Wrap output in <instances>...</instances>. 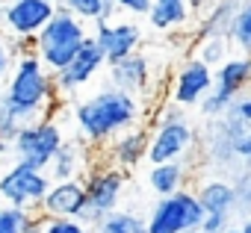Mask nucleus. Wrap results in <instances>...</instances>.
<instances>
[{"label":"nucleus","instance_id":"obj_23","mask_svg":"<svg viewBox=\"0 0 251 233\" xmlns=\"http://www.w3.org/2000/svg\"><path fill=\"white\" fill-rule=\"evenodd\" d=\"M242 0H213L195 21V42L204 36H227V27Z\"/></svg>","mask_w":251,"mask_h":233},{"label":"nucleus","instance_id":"obj_24","mask_svg":"<svg viewBox=\"0 0 251 233\" xmlns=\"http://www.w3.org/2000/svg\"><path fill=\"white\" fill-rule=\"evenodd\" d=\"M65 3L80 21L86 24H98V21H112L118 15V3L115 0H59Z\"/></svg>","mask_w":251,"mask_h":233},{"label":"nucleus","instance_id":"obj_4","mask_svg":"<svg viewBox=\"0 0 251 233\" xmlns=\"http://www.w3.org/2000/svg\"><path fill=\"white\" fill-rule=\"evenodd\" d=\"M204 215L207 212H204L195 189L186 186L175 195L157 198L145 224H148V233H186V230H198L204 224Z\"/></svg>","mask_w":251,"mask_h":233},{"label":"nucleus","instance_id":"obj_44","mask_svg":"<svg viewBox=\"0 0 251 233\" xmlns=\"http://www.w3.org/2000/svg\"><path fill=\"white\" fill-rule=\"evenodd\" d=\"M53 3H59V0H53Z\"/></svg>","mask_w":251,"mask_h":233},{"label":"nucleus","instance_id":"obj_28","mask_svg":"<svg viewBox=\"0 0 251 233\" xmlns=\"http://www.w3.org/2000/svg\"><path fill=\"white\" fill-rule=\"evenodd\" d=\"M233 195H236V212L251 218V165H242L236 174H230Z\"/></svg>","mask_w":251,"mask_h":233},{"label":"nucleus","instance_id":"obj_27","mask_svg":"<svg viewBox=\"0 0 251 233\" xmlns=\"http://www.w3.org/2000/svg\"><path fill=\"white\" fill-rule=\"evenodd\" d=\"M230 50H233V45L227 42V36H204L195 42V56L210 68H219L222 62H227Z\"/></svg>","mask_w":251,"mask_h":233},{"label":"nucleus","instance_id":"obj_43","mask_svg":"<svg viewBox=\"0 0 251 233\" xmlns=\"http://www.w3.org/2000/svg\"><path fill=\"white\" fill-rule=\"evenodd\" d=\"M0 12H3V0H0Z\"/></svg>","mask_w":251,"mask_h":233},{"label":"nucleus","instance_id":"obj_16","mask_svg":"<svg viewBox=\"0 0 251 233\" xmlns=\"http://www.w3.org/2000/svg\"><path fill=\"white\" fill-rule=\"evenodd\" d=\"M98 160V151L92 145H83V139H65L59 145V151L53 154L50 165H48V174L50 180H74V177H83L92 163Z\"/></svg>","mask_w":251,"mask_h":233},{"label":"nucleus","instance_id":"obj_10","mask_svg":"<svg viewBox=\"0 0 251 233\" xmlns=\"http://www.w3.org/2000/svg\"><path fill=\"white\" fill-rule=\"evenodd\" d=\"M53 0H3L0 12V30L6 36H39V30L53 18Z\"/></svg>","mask_w":251,"mask_h":233},{"label":"nucleus","instance_id":"obj_19","mask_svg":"<svg viewBox=\"0 0 251 233\" xmlns=\"http://www.w3.org/2000/svg\"><path fill=\"white\" fill-rule=\"evenodd\" d=\"M216 121L222 124V130L227 133V139L236 145V154H239V148L251 139V92H242L239 97H233L230 106Z\"/></svg>","mask_w":251,"mask_h":233},{"label":"nucleus","instance_id":"obj_42","mask_svg":"<svg viewBox=\"0 0 251 233\" xmlns=\"http://www.w3.org/2000/svg\"><path fill=\"white\" fill-rule=\"evenodd\" d=\"M0 103H3V89H0Z\"/></svg>","mask_w":251,"mask_h":233},{"label":"nucleus","instance_id":"obj_9","mask_svg":"<svg viewBox=\"0 0 251 233\" xmlns=\"http://www.w3.org/2000/svg\"><path fill=\"white\" fill-rule=\"evenodd\" d=\"M124 183H127V171L109 165V163L98 154V160L92 163V168L83 174L89 210H95L98 215H106V212L118 210L121 195H124Z\"/></svg>","mask_w":251,"mask_h":233},{"label":"nucleus","instance_id":"obj_33","mask_svg":"<svg viewBox=\"0 0 251 233\" xmlns=\"http://www.w3.org/2000/svg\"><path fill=\"white\" fill-rule=\"evenodd\" d=\"M12 65H15V56H12V42H9V36H6L3 30H0V80H6V77H9Z\"/></svg>","mask_w":251,"mask_h":233},{"label":"nucleus","instance_id":"obj_32","mask_svg":"<svg viewBox=\"0 0 251 233\" xmlns=\"http://www.w3.org/2000/svg\"><path fill=\"white\" fill-rule=\"evenodd\" d=\"M24 124H21V118L9 109V106H3L0 103V136H3L6 142H12L15 136H18V130H21Z\"/></svg>","mask_w":251,"mask_h":233},{"label":"nucleus","instance_id":"obj_11","mask_svg":"<svg viewBox=\"0 0 251 233\" xmlns=\"http://www.w3.org/2000/svg\"><path fill=\"white\" fill-rule=\"evenodd\" d=\"M92 39L98 42L106 65L130 56L142 47V27L130 18H112V21H98L92 30Z\"/></svg>","mask_w":251,"mask_h":233},{"label":"nucleus","instance_id":"obj_40","mask_svg":"<svg viewBox=\"0 0 251 233\" xmlns=\"http://www.w3.org/2000/svg\"><path fill=\"white\" fill-rule=\"evenodd\" d=\"M225 233H245V230H242V227H227Z\"/></svg>","mask_w":251,"mask_h":233},{"label":"nucleus","instance_id":"obj_25","mask_svg":"<svg viewBox=\"0 0 251 233\" xmlns=\"http://www.w3.org/2000/svg\"><path fill=\"white\" fill-rule=\"evenodd\" d=\"M92 233H148V224L142 215L136 212H124V210H112L106 212L95 227Z\"/></svg>","mask_w":251,"mask_h":233},{"label":"nucleus","instance_id":"obj_31","mask_svg":"<svg viewBox=\"0 0 251 233\" xmlns=\"http://www.w3.org/2000/svg\"><path fill=\"white\" fill-rule=\"evenodd\" d=\"M45 233H92L80 218H45Z\"/></svg>","mask_w":251,"mask_h":233},{"label":"nucleus","instance_id":"obj_8","mask_svg":"<svg viewBox=\"0 0 251 233\" xmlns=\"http://www.w3.org/2000/svg\"><path fill=\"white\" fill-rule=\"evenodd\" d=\"M198 133L189 121H175V124H154L151 127V142H148V163H175L183 160L192 168V160L198 157L195 151Z\"/></svg>","mask_w":251,"mask_h":233},{"label":"nucleus","instance_id":"obj_1","mask_svg":"<svg viewBox=\"0 0 251 233\" xmlns=\"http://www.w3.org/2000/svg\"><path fill=\"white\" fill-rule=\"evenodd\" d=\"M71 118H74L77 136L100 154L118 133L145 124V103L139 94L115 89L109 83L95 94L77 100L71 106Z\"/></svg>","mask_w":251,"mask_h":233},{"label":"nucleus","instance_id":"obj_2","mask_svg":"<svg viewBox=\"0 0 251 233\" xmlns=\"http://www.w3.org/2000/svg\"><path fill=\"white\" fill-rule=\"evenodd\" d=\"M3 106H9L21 124H30L42 115H56L59 109V92L53 83V71L36 56H21L15 59L6 89H3Z\"/></svg>","mask_w":251,"mask_h":233},{"label":"nucleus","instance_id":"obj_29","mask_svg":"<svg viewBox=\"0 0 251 233\" xmlns=\"http://www.w3.org/2000/svg\"><path fill=\"white\" fill-rule=\"evenodd\" d=\"M33 210L24 207H9V204H0V233H21L24 221Z\"/></svg>","mask_w":251,"mask_h":233},{"label":"nucleus","instance_id":"obj_41","mask_svg":"<svg viewBox=\"0 0 251 233\" xmlns=\"http://www.w3.org/2000/svg\"><path fill=\"white\" fill-rule=\"evenodd\" d=\"M186 233H204V230H201V227H198V230H186Z\"/></svg>","mask_w":251,"mask_h":233},{"label":"nucleus","instance_id":"obj_26","mask_svg":"<svg viewBox=\"0 0 251 233\" xmlns=\"http://www.w3.org/2000/svg\"><path fill=\"white\" fill-rule=\"evenodd\" d=\"M227 42H230L239 53L251 56V0H242V3H239L233 21H230V27H227Z\"/></svg>","mask_w":251,"mask_h":233},{"label":"nucleus","instance_id":"obj_5","mask_svg":"<svg viewBox=\"0 0 251 233\" xmlns=\"http://www.w3.org/2000/svg\"><path fill=\"white\" fill-rule=\"evenodd\" d=\"M248 89H251V56H245V53L227 56V62L213 68V89L198 103L201 115L204 118H219V115L230 106V100L239 97Z\"/></svg>","mask_w":251,"mask_h":233},{"label":"nucleus","instance_id":"obj_6","mask_svg":"<svg viewBox=\"0 0 251 233\" xmlns=\"http://www.w3.org/2000/svg\"><path fill=\"white\" fill-rule=\"evenodd\" d=\"M62 142H65L62 124L53 115H42V118H36L18 130V136L12 139V154H15V160L48 171V165Z\"/></svg>","mask_w":251,"mask_h":233},{"label":"nucleus","instance_id":"obj_38","mask_svg":"<svg viewBox=\"0 0 251 233\" xmlns=\"http://www.w3.org/2000/svg\"><path fill=\"white\" fill-rule=\"evenodd\" d=\"M210 3H213V0H189V6H192V12H195V15H201Z\"/></svg>","mask_w":251,"mask_h":233},{"label":"nucleus","instance_id":"obj_15","mask_svg":"<svg viewBox=\"0 0 251 233\" xmlns=\"http://www.w3.org/2000/svg\"><path fill=\"white\" fill-rule=\"evenodd\" d=\"M148 142H151V127H148V124H136V127H130V130L118 133V136L100 151V157H103L109 165L121 168V171H133L139 163L148 160Z\"/></svg>","mask_w":251,"mask_h":233},{"label":"nucleus","instance_id":"obj_13","mask_svg":"<svg viewBox=\"0 0 251 233\" xmlns=\"http://www.w3.org/2000/svg\"><path fill=\"white\" fill-rule=\"evenodd\" d=\"M210 89H213V68L204 65L198 56H189L175 71L172 86H169V97L180 106H198Z\"/></svg>","mask_w":251,"mask_h":233},{"label":"nucleus","instance_id":"obj_37","mask_svg":"<svg viewBox=\"0 0 251 233\" xmlns=\"http://www.w3.org/2000/svg\"><path fill=\"white\" fill-rule=\"evenodd\" d=\"M239 160H242V165H251V139L239 148Z\"/></svg>","mask_w":251,"mask_h":233},{"label":"nucleus","instance_id":"obj_14","mask_svg":"<svg viewBox=\"0 0 251 233\" xmlns=\"http://www.w3.org/2000/svg\"><path fill=\"white\" fill-rule=\"evenodd\" d=\"M89 207L83 177L74 180H53L45 201L39 204V212L45 218H80Z\"/></svg>","mask_w":251,"mask_h":233},{"label":"nucleus","instance_id":"obj_36","mask_svg":"<svg viewBox=\"0 0 251 233\" xmlns=\"http://www.w3.org/2000/svg\"><path fill=\"white\" fill-rule=\"evenodd\" d=\"M9 42H12V56H15V59L36 53V36H18V39L9 36Z\"/></svg>","mask_w":251,"mask_h":233},{"label":"nucleus","instance_id":"obj_12","mask_svg":"<svg viewBox=\"0 0 251 233\" xmlns=\"http://www.w3.org/2000/svg\"><path fill=\"white\" fill-rule=\"evenodd\" d=\"M103 65H106V59H103L98 42H95L92 33H89V39L83 42V47L77 50V56H74L65 68L53 71V83H56L59 97H62V94H74L77 89L89 86V83L95 80V74H98Z\"/></svg>","mask_w":251,"mask_h":233},{"label":"nucleus","instance_id":"obj_45","mask_svg":"<svg viewBox=\"0 0 251 233\" xmlns=\"http://www.w3.org/2000/svg\"><path fill=\"white\" fill-rule=\"evenodd\" d=\"M0 204H3V201H0Z\"/></svg>","mask_w":251,"mask_h":233},{"label":"nucleus","instance_id":"obj_18","mask_svg":"<svg viewBox=\"0 0 251 233\" xmlns=\"http://www.w3.org/2000/svg\"><path fill=\"white\" fill-rule=\"evenodd\" d=\"M109 68V83L115 89H124V92H133V94H145V89L151 86V62L145 53H130V56H124Z\"/></svg>","mask_w":251,"mask_h":233},{"label":"nucleus","instance_id":"obj_21","mask_svg":"<svg viewBox=\"0 0 251 233\" xmlns=\"http://www.w3.org/2000/svg\"><path fill=\"white\" fill-rule=\"evenodd\" d=\"M189 174H192V168L183 160L157 163V165L148 168V186L154 189L157 198H166V195H175V192L186 189L189 186Z\"/></svg>","mask_w":251,"mask_h":233},{"label":"nucleus","instance_id":"obj_39","mask_svg":"<svg viewBox=\"0 0 251 233\" xmlns=\"http://www.w3.org/2000/svg\"><path fill=\"white\" fill-rule=\"evenodd\" d=\"M9 151H12V142H6L3 136H0V157H6Z\"/></svg>","mask_w":251,"mask_h":233},{"label":"nucleus","instance_id":"obj_30","mask_svg":"<svg viewBox=\"0 0 251 233\" xmlns=\"http://www.w3.org/2000/svg\"><path fill=\"white\" fill-rule=\"evenodd\" d=\"M175 121H189V118H186V106H180V103H175L172 97H166V100L157 106V112H154L151 127H154V124H175Z\"/></svg>","mask_w":251,"mask_h":233},{"label":"nucleus","instance_id":"obj_34","mask_svg":"<svg viewBox=\"0 0 251 233\" xmlns=\"http://www.w3.org/2000/svg\"><path fill=\"white\" fill-rule=\"evenodd\" d=\"M230 218H233V215H225V212H207L201 230H204V233H225V230L230 227Z\"/></svg>","mask_w":251,"mask_h":233},{"label":"nucleus","instance_id":"obj_35","mask_svg":"<svg viewBox=\"0 0 251 233\" xmlns=\"http://www.w3.org/2000/svg\"><path fill=\"white\" fill-rule=\"evenodd\" d=\"M115 3H118V12L124 15H148L154 0H115Z\"/></svg>","mask_w":251,"mask_h":233},{"label":"nucleus","instance_id":"obj_7","mask_svg":"<svg viewBox=\"0 0 251 233\" xmlns=\"http://www.w3.org/2000/svg\"><path fill=\"white\" fill-rule=\"evenodd\" d=\"M50 174L45 168H36L30 163L15 160L3 174H0V201L9 207H24V210H39L50 189Z\"/></svg>","mask_w":251,"mask_h":233},{"label":"nucleus","instance_id":"obj_17","mask_svg":"<svg viewBox=\"0 0 251 233\" xmlns=\"http://www.w3.org/2000/svg\"><path fill=\"white\" fill-rule=\"evenodd\" d=\"M204 163L213 165V171H227V174H236L242 168L236 145L227 139V133L222 130L216 118H210L207 133H204Z\"/></svg>","mask_w":251,"mask_h":233},{"label":"nucleus","instance_id":"obj_20","mask_svg":"<svg viewBox=\"0 0 251 233\" xmlns=\"http://www.w3.org/2000/svg\"><path fill=\"white\" fill-rule=\"evenodd\" d=\"M192 15L195 12L189 0H154L145 18L157 33H175V30H186Z\"/></svg>","mask_w":251,"mask_h":233},{"label":"nucleus","instance_id":"obj_22","mask_svg":"<svg viewBox=\"0 0 251 233\" xmlns=\"http://www.w3.org/2000/svg\"><path fill=\"white\" fill-rule=\"evenodd\" d=\"M204 212H225L233 215L236 212V195H233V183L225 177H207L198 186H192Z\"/></svg>","mask_w":251,"mask_h":233},{"label":"nucleus","instance_id":"obj_3","mask_svg":"<svg viewBox=\"0 0 251 233\" xmlns=\"http://www.w3.org/2000/svg\"><path fill=\"white\" fill-rule=\"evenodd\" d=\"M86 39H89L86 21H80L65 3H56L53 18L36 36V56L50 71H59V68H65L77 56V50L83 47Z\"/></svg>","mask_w":251,"mask_h":233}]
</instances>
